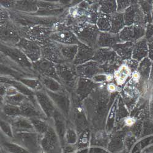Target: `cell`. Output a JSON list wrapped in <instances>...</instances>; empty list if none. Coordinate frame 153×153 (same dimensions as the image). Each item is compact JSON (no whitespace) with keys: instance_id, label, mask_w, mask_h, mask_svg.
I'll list each match as a JSON object with an SVG mask.
<instances>
[{"instance_id":"23","label":"cell","mask_w":153,"mask_h":153,"mask_svg":"<svg viewBox=\"0 0 153 153\" xmlns=\"http://www.w3.org/2000/svg\"><path fill=\"white\" fill-rule=\"evenodd\" d=\"M117 12L118 13H124V11L131 5V1H117Z\"/></svg>"},{"instance_id":"28","label":"cell","mask_w":153,"mask_h":153,"mask_svg":"<svg viewBox=\"0 0 153 153\" xmlns=\"http://www.w3.org/2000/svg\"><path fill=\"white\" fill-rule=\"evenodd\" d=\"M107 89L110 92H114L117 90V87L114 84H109L107 86Z\"/></svg>"},{"instance_id":"22","label":"cell","mask_w":153,"mask_h":153,"mask_svg":"<svg viewBox=\"0 0 153 153\" xmlns=\"http://www.w3.org/2000/svg\"><path fill=\"white\" fill-rule=\"evenodd\" d=\"M149 63L148 64V59H146L142 61V62L140 64L138 72L140 74V75H148L149 74Z\"/></svg>"},{"instance_id":"3","label":"cell","mask_w":153,"mask_h":153,"mask_svg":"<svg viewBox=\"0 0 153 153\" xmlns=\"http://www.w3.org/2000/svg\"><path fill=\"white\" fill-rule=\"evenodd\" d=\"M79 42L89 47L94 48L97 45L99 31L95 25L86 23L80 27H71Z\"/></svg>"},{"instance_id":"4","label":"cell","mask_w":153,"mask_h":153,"mask_svg":"<svg viewBox=\"0 0 153 153\" xmlns=\"http://www.w3.org/2000/svg\"><path fill=\"white\" fill-rule=\"evenodd\" d=\"M1 44L8 46H16L22 39L17 25L10 19L7 23L1 25Z\"/></svg>"},{"instance_id":"9","label":"cell","mask_w":153,"mask_h":153,"mask_svg":"<svg viewBox=\"0 0 153 153\" xmlns=\"http://www.w3.org/2000/svg\"><path fill=\"white\" fill-rule=\"evenodd\" d=\"M145 34L144 27L133 25L124 27L118 34L121 42H134L141 38Z\"/></svg>"},{"instance_id":"12","label":"cell","mask_w":153,"mask_h":153,"mask_svg":"<svg viewBox=\"0 0 153 153\" xmlns=\"http://www.w3.org/2000/svg\"><path fill=\"white\" fill-rule=\"evenodd\" d=\"M95 54V51L94 48L89 47L82 43L79 44L78 52L75 58V59L72 63V65L75 67L79 65H83L93 59Z\"/></svg>"},{"instance_id":"13","label":"cell","mask_w":153,"mask_h":153,"mask_svg":"<svg viewBox=\"0 0 153 153\" xmlns=\"http://www.w3.org/2000/svg\"><path fill=\"white\" fill-rule=\"evenodd\" d=\"M121 42L118 34H113L110 32H100L97 45L102 48H112L114 45Z\"/></svg>"},{"instance_id":"26","label":"cell","mask_w":153,"mask_h":153,"mask_svg":"<svg viewBox=\"0 0 153 153\" xmlns=\"http://www.w3.org/2000/svg\"><path fill=\"white\" fill-rule=\"evenodd\" d=\"M126 124L128 126H131L135 123V120L132 118H127L124 121Z\"/></svg>"},{"instance_id":"27","label":"cell","mask_w":153,"mask_h":153,"mask_svg":"<svg viewBox=\"0 0 153 153\" xmlns=\"http://www.w3.org/2000/svg\"><path fill=\"white\" fill-rule=\"evenodd\" d=\"M149 55L150 58L153 60V43L149 44Z\"/></svg>"},{"instance_id":"10","label":"cell","mask_w":153,"mask_h":153,"mask_svg":"<svg viewBox=\"0 0 153 153\" xmlns=\"http://www.w3.org/2000/svg\"><path fill=\"white\" fill-rule=\"evenodd\" d=\"M55 68L59 81L65 83H74L77 77L75 67L71 64H60L55 65Z\"/></svg>"},{"instance_id":"19","label":"cell","mask_w":153,"mask_h":153,"mask_svg":"<svg viewBox=\"0 0 153 153\" xmlns=\"http://www.w3.org/2000/svg\"><path fill=\"white\" fill-rule=\"evenodd\" d=\"M111 15L100 13L96 23L98 30L104 33L110 32L111 30Z\"/></svg>"},{"instance_id":"16","label":"cell","mask_w":153,"mask_h":153,"mask_svg":"<svg viewBox=\"0 0 153 153\" xmlns=\"http://www.w3.org/2000/svg\"><path fill=\"white\" fill-rule=\"evenodd\" d=\"M59 48L62 58L65 63L72 65L76 53H77L78 52L79 45L59 44Z\"/></svg>"},{"instance_id":"29","label":"cell","mask_w":153,"mask_h":153,"mask_svg":"<svg viewBox=\"0 0 153 153\" xmlns=\"http://www.w3.org/2000/svg\"><path fill=\"white\" fill-rule=\"evenodd\" d=\"M152 40H153V36H152Z\"/></svg>"},{"instance_id":"2","label":"cell","mask_w":153,"mask_h":153,"mask_svg":"<svg viewBox=\"0 0 153 153\" xmlns=\"http://www.w3.org/2000/svg\"><path fill=\"white\" fill-rule=\"evenodd\" d=\"M17 27L22 37L32 41L40 46H42L51 41L50 36L53 31L52 28L44 26H35L31 27H22L17 26Z\"/></svg>"},{"instance_id":"20","label":"cell","mask_w":153,"mask_h":153,"mask_svg":"<svg viewBox=\"0 0 153 153\" xmlns=\"http://www.w3.org/2000/svg\"><path fill=\"white\" fill-rule=\"evenodd\" d=\"M100 13L113 15L117 10V4L115 1H102L99 3Z\"/></svg>"},{"instance_id":"5","label":"cell","mask_w":153,"mask_h":153,"mask_svg":"<svg viewBox=\"0 0 153 153\" xmlns=\"http://www.w3.org/2000/svg\"><path fill=\"white\" fill-rule=\"evenodd\" d=\"M15 47L19 48L32 62L42 58L41 47L32 41L22 37Z\"/></svg>"},{"instance_id":"8","label":"cell","mask_w":153,"mask_h":153,"mask_svg":"<svg viewBox=\"0 0 153 153\" xmlns=\"http://www.w3.org/2000/svg\"><path fill=\"white\" fill-rule=\"evenodd\" d=\"M33 66L34 71L37 75L49 76L59 81L56 73L55 65L52 62L41 58L38 61L33 62Z\"/></svg>"},{"instance_id":"25","label":"cell","mask_w":153,"mask_h":153,"mask_svg":"<svg viewBox=\"0 0 153 153\" xmlns=\"http://www.w3.org/2000/svg\"><path fill=\"white\" fill-rule=\"evenodd\" d=\"M10 20L9 11L4 8L1 7V25L5 24Z\"/></svg>"},{"instance_id":"1","label":"cell","mask_w":153,"mask_h":153,"mask_svg":"<svg viewBox=\"0 0 153 153\" xmlns=\"http://www.w3.org/2000/svg\"><path fill=\"white\" fill-rule=\"evenodd\" d=\"M50 39L61 45H79L80 42L68 25L62 20L52 28Z\"/></svg>"},{"instance_id":"24","label":"cell","mask_w":153,"mask_h":153,"mask_svg":"<svg viewBox=\"0 0 153 153\" xmlns=\"http://www.w3.org/2000/svg\"><path fill=\"white\" fill-rule=\"evenodd\" d=\"M19 80L22 82L25 83L26 85H28L31 86H34L37 88L40 86V82L37 79H30V78H25V77H20Z\"/></svg>"},{"instance_id":"6","label":"cell","mask_w":153,"mask_h":153,"mask_svg":"<svg viewBox=\"0 0 153 153\" xmlns=\"http://www.w3.org/2000/svg\"><path fill=\"white\" fill-rule=\"evenodd\" d=\"M125 26L133 25L143 26L144 25V13L143 9L137 4H132L123 13Z\"/></svg>"},{"instance_id":"18","label":"cell","mask_w":153,"mask_h":153,"mask_svg":"<svg viewBox=\"0 0 153 153\" xmlns=\"http://www.w3.org/2000/svg\"><path fill=\"white\" fill-rule=\"evenodd\" d=\"M124 26L125 23L123 13L116 12V13L111 15L110 33L113 34H119V33L124 28Z\"/></svg>"},{"instance_id":"11","label":"cell","mask_w":153,"mask_h":153,"mask_svg":"<svg viewBox=\"0 0 153 153\" xmlns=\"http://www.w3.org/2000/svg\"><path fill=\"white\" fill-rule=\"evenodd\" d=\"M75 70L79 76L86 78H91L104 73V71L100 68L99 64L94 61H88L76 66Z\"/></svg>"},{"instance_id":"21","label":"cell","mask_w":153,"mask_h":153,"mask_svg":"<svg viewBox=\"0 0 153 153\" xmlns=\"http://www.w3.org/2000/svg\"><path fill=\"white\" fill-rule=\"evenodd\" d=\"M131 71L126 65H122L118 70L114 73V78L118 85H123L128 78Z\"/></svg>"},{"instance_id":"14","label":"cell","mask_w":153,"mask_h":153,"mask_svg":"<svg viewBox=\"0 0 153 153\" xmlns=\"http://www.w3.org/2000/svg\"><path fill=\"white\" fill-rule=\"evenodd\" d=\"M133 47L134 43L127 42L117 44L115 45H114L111 48L123 61H126L131 59L132 56Z\"/></svg>"},{"instance_id":"17","label":"cell","mask_w":153,"mask_h":153,"mask_svg":"<svg viewBox=\"0 0 153 153\" xmlns=\"http://www.w3.org/2000/svg\"><path fill=\"white\" fill-rule=\"evenodd\" d=\"M148 53V47L145 40H141L134 44L132 58L138 62L145 57Z\"/></svg>"},{"instance_id":"15","label":"cell","mask_w":153,"mask_h":153,"mask_svg":"<svg viewBox=\"0 0 153 153\" xmlns=\"http://www.w3.org/2000/svg\"><path fill=\"white\" fill-rule=\"evenodd\" d=\"M37 1H17L12 10H16L22 13L35 14L38 10Z\"/></svg>"},{"instance_id":"7","label":"cell","mask_w":153,"mask_h":153,"mask_svg":"<svg viewBox=\"0 0 153 153\" xmlns=\"http://www.w3.org/2000/svg\"><path fill=\"white\" fill-rule=\"evenodd\" d=\"M41 47L42 58L52 62L55 65H60V64L65 63L61 52L59 44L51 41L47 44Z\"/></svg>"}]
</instances>
